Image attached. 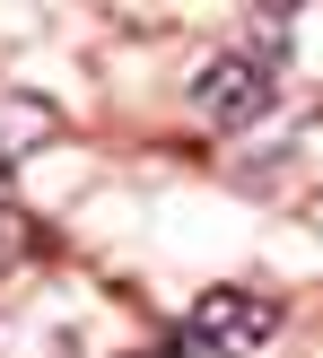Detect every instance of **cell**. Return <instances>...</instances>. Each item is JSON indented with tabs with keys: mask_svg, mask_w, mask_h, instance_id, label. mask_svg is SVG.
Returning a JSON list of instances; mask_svg holds the SVG:
<instances>
[{
	"mask_svg": "<svg viewBox=\"0 0 323 358\" xmlns=\"http://www.w3.org/2000/svg\"><path fill=\"white\" fill-rule=\"evenodd\" d=\"M280 70H289V44H236V52H210V70L192 79V114L210 122V131H245V122L271 114L280 96Z\"/></svg>",
	"mask_w": 323,
	"mask_h": 358,
	"instance_id": "1",
	"label": "cell"
},
{
	"mask_svg": "<svg viewBox=\"0 0 323 358\" xmlns=\"http://www.w3.org/2000/svg\"><path fill=\"white\" fill-rule=\"evenodd\" d=\"M271 332H280V306H271V297H254V289H210L201 306L184 315L175 350H192V358H254Z\"/></svg>",
	"mask_w": 323,
	"mask_h": 358,
	"instance_id": "2",
	"label": "cell"
}]
</instances>
